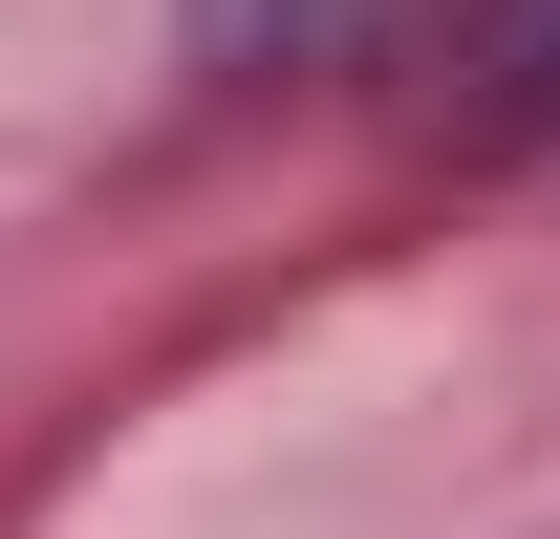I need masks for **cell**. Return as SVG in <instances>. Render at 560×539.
Returning <instances> with one entry per match:
<instances>
[{
  "label": "cell",
  "instance_id": "1",
  "mask_svg": "<svg viewBox=\"0 0 560 539\" xmlns=\"http://www.w3.org/2000/svg\"><path fill=\"white\" fill-rule=\"evenodd\" d=\"M431 108H453V151H560V0H453Z\"/></svg>",
  "mask_w": 560,
  "mask_h": 539
},
{
  "label": "cell",
  "instance_id": "2",
  "mask_svg": "<svg viewBox=\"0 0 560 539\" xmlns=\"http://www.w3.org/2000/svg\"><path fill=\"white\" fill-rule=\"evenodd\" d=\"M302 22H324V0H195V66H280Z\"/></svg>",
  "mask_w": 560,
  "mask_h": 539
}]
</instances>
